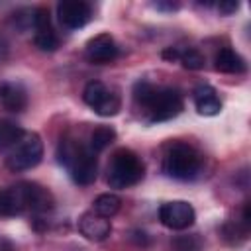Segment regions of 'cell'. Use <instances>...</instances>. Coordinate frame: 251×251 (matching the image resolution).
I'll return each instance as SVG.
<instances>
[{"label": "cell", "mask_w": 251, "mask_h": 251, "mask_svg": "<svg viewBox=\"0 0 251 251\" xmlns=\"http://www.w3.org/2000/svg\"><path fill=\"white\" fill-rule=\"evenodd\" d=\"M133 100L141 108L147 110L149 122H167L176 118L182 108L184 100L180 90L176 88H165V86H155L153 82L139 80L133 86Z\"/></svg>", "instance_id": "obj_1"}, {"label": "cell", "mask_w": 251, "mask_h": 251, "mask_svg": "<svg viewBox=\"0 0 251 251\" xmlns=\"http://www.w3.org/2000/svg\"><path fill=\"white\" fill-rule=\"evenodd\" d=\"M57 159L69 171L73 182L88 186L98 176V159L96 153L73 137H63L57 145Z\"/></svg>", "instance_id": "obj_2"}, {"label": "cell", "mask_w": 251, "mask_h": 251, "mask_svg": "<svg viewBox=\"0 0 251 251\" xmlns=\"http://www.w3.org/2000/svg\"><path fill=\"white\" fill-rule=\"evenodd\" d=\"M143 176H145V165L135 151L122 147L112 155L106 171V182L110 184V188L124 190L135 186L137 182H141Z\"/></svg>", "instance_id": "obj_3"}, {"label": "cell", "mask_w": 251, "mask_h": 251, "mask_svg": "<svg viewBox=\"0 0 251 251\" xmlns=\"http://www.w3.org/2000/svg\"><path fill=\"white\" fill-rule=\"evenodd\" d=\"M163 171L171 178L192 180L202 171V155L188 143H175L163 159Z\"/></svg>", "instance_id": "obj_4"}, {"label": "cell", "mask_w": 251, "mask_h": 251, "mask_svg": "<svg viewBox=\"0 0 251 251\" xmlns=\"http://www.w3.org/2000/svg\"><path fill=\"white\" fill-rule=\"evenodd\" d=\"M43 159V141L37 133H25L6 157V167L12 173H22L37 167Z\"/></svg>", "instance_id": "obj_5"}, {"label": "cell", "mask_w": 251, "mask_h": 251, "mask_svg": "<svg viewBox=\"0 0 251 251\" xmlns=\"http://www.w3.org/2000/svg\"><path fill=\"white\" fill-rule=\"evenodd\" d=\"M82 100L86 102V106H90L98 116L110 118L116 116L122 108V100L120 94L116 90H112L110 86H106L100 80H90L84 90H82Z\"/></svg>", "instance_id": "obj_6"}, {"label": "cell", "mask_w": 251, "mask_h": 251, "mask_svg": "<svg viewBox=\"0 0 251 251\" xmlns=\"http://www.w3.org/2000/svg\"><path fill=\"white\" fill-rule=\"evenodd\" d=\"M159 220L165 227L175 229V231H182V229H188L194 224L196 212L188 202L173 200V202H165L159 208Z\"/></svg>", "instance_id": "obj_7"}, {"label": "cell", "mask_w": 251, "mask_h": 251, "mask_svg": "<svg viewBox=\"0 0 251 251\" xmlns=\"http://www.w3.org/2000/svg\"><path fill=\"white\" fill-rule=\"evenodd\" d=\"M57 16L63 27L78 29L90 22L92 8L88 2H82V0H63L57 4Z\"/></svg>", "instance_id": "obj_8"}, {"label": "cell", "mask_w": 251, "mask_h": 251, "mask_svg": "<svg viewBox=\"0 0 251 251\" xmlns=\"http://www.w3.org/2000/svg\"><path fill=\"white\" fill-rule=\"evenodd\" d=\"M120 55V49L110 33H98L86 41L84 57L94 65H106L112 63Z\"/></svg>", "instance_id": "obj_9"}, {"label": "cell", "mask_w": 251, "mask_h": 251, "mask_svg": "<svg viewBox=\"0 0 251 251\" xmlns=\"http://www.w3.org/2000/svg\"><path fill=\"white\" fill-rule=\"evenodd\" d=\"M24 186V200H25V212H35V214H43V212H51L55 208V198L53 194L31 180H22Z\"/></svg>", "instance_id": "obj_10"}, {"label": "cell", "mask_w": 251, "mask_h": 251, "mask_svg": "<svg viewBox=\"0 0 251 251\" xmlns=\"http://www.w3.org/2000/svg\"><path fill=\"white\" fill-rule=\"evenodd\" d=\"M78 231L88 239V241H104L112 233V224L108 218L98 216L96 212H84L78 218Z\"/></svg>", "instance_id": "obj_11"}, {"label": "cell", "mask_w": 251, "mask_h": 251, "mask_svg": "<svg viewBox=\"0 0 251 251\" xmlns=\"http://www.w3.org/2000/svg\"><path fill=\"white\" fill-rule=\"evenodd\" d=\"M0 104L8 112H24L27 108V90L20 82H2L0 84Z\"/></svg>", "instance_id": "obj_12"}, {"label": "cell", "mask_w": 251, "mask_h": 251, "mask_svg": "<svg viewBox=\"0 0 251 251\" xmlns=\"http://www.w3.org/2000/svg\"><path fill=\"white\" fill-rule=\"evenodd\" d=\"M22 212H25L22 182L12 184L8 188H0V216H16Z\"/></svg>", "instance_id": "obj_13"}, {"label": "cell", "mask_w": 251, "mask_h": 251, "mask_svg": "<svg viewBox=\"0 0 251 251\" xmlns=\"http://www.w3.org/2000/svg\"><path fill=\"white\" fill-rule=\"evenodd\" d=\"M214 67H216V71L226 73V75H241V73L247 71L245 59H243L237 51H233L231 47H222V49L216 53V57H214Z\"/></svg>", "instance_id": "obj_14"}, {"label": "cell", "mask_w": 251, "mask_h": 251, "mask_svg": "<svg viewBox=\"0 0 251 251\" xmlns=\"http://www.w3.org/2000/svg\"><path fill=\"white\" fill-rule=\"evenodd\" d=\"M194 104L198 114L202 116H216L222 110V100L210 84H200L194 88Z\"/></svg>", "instance_id": "obj_15"}, {"label": "cell", "mask_w": 251, "mask_h": 251, "mask_svg": "<svg viewBox=\"0 0 251 251\" xmlns=\"http://www.w3.org/2000/svg\"><path fill=\"white\" fill-rule=\"evenodd\" d=\"M120 208H122V198L114 192H104V194L96 196L92 202V212H96L98 216H104L108 220L112 216H116L120 212Z\"/></svg>", "instance_id": "obj_16"}, {"label": "cell", "mask_w": 251, "mask_h": 251, "mask_svg": "<svg viewBox=\"0 0 251 251\" xmlns=\"http://www.w3.org/2000/svg\"><path fill=\"white\" fill-rule=\"evenodd\" d=\"M247 233H249V226L243 224V222H226L220 229V235L226 243L229 245H241L245 239H247Z\"/></svg>", "instance_id": "obj_17"}, {"label": "cell", "mask_w": 251, "mask_h": 251, "mask_svg": "<svg viewBox=\"0 0 251 251\" xmlns=\"http://www.w3.org/2000/svg\"><path fill=\"white\" fill-rule=\"evenodd\" d=\"M25 135L24 127L10 120H0V149L14 147Z\"/></svg>", "instance_id": "obj_18"}, {"label": "cell", "mask_w": 251, "mask_h": 251, "mask_svg": "<svg viewBox=\"0 0 251 251\" xmlns=\"http://www.w3.org/2000/svg\"><path fill=\"white\" fill-rule=\"evenodd\" d=\"M114 141H116V129L110 127V126H98V127H94V131L90 133V143H88V147H90L94 153H100V151H104L106 147H110Z\"/></svg>", "instance_id": "obj_19"}, {"label": "cell", "mask_w": 251, "mask_h": 251, "mask_svg": "<svg viewBox=\"0 0 251 251\" xmlns=\"http://www.w3.org/2000/svg\"><path fill=\"white\" fill-rule=\"evenodd\" d=\"M178 61H180L182 67L188 69V71H200V69H204V65H206V57H204L202 51L196 49V47H186V49H182L180 55H178Z\"/></svg>", "instance_id": "obj_20"}, {"label": "cell", "mask_w": 251, "mask_h": 251, "mask_svg": "<svg viewBox=\"0 0 251 251\" xmlns=\"http://www.w3.org/2000/svg\"><path fill=\"white\" fill-rule=\"evenodd\" d=\"M173 251H202L204 241L198 233H186V235H176L171 241Z\"/></svg>", "instance_id": "obj_21"}, {"label": "cell", "mask_w": 251, "mask_h": 251, "mask_svg": "<svg viewBox=\"0 0 251 251\" xmlns=\"http://www.w3.org/2000/svg\"><path fill=\"white\" fill-rule=\"evenodd\" d=\"M33 43L39 51H47V53H53L59 49V37L53 29H45V31H35L33 35Z\"/></svg>", "instance_id": "obj_22"}, {"label": "cell", "mask_w": 251, "mask_h": 251, "mask_svg": "<svg viewBox=\"0 0 251 251\" xmlns=\"http://www.w3.org/2000/svg\"><path fill=\"white\" fill-rule=\"evenodd\" d=\"M237 8H239V2H233V0H222V2L218 4L220 14H224V16H229V14L237 12Z\"/></svg>", "instance_id": "obj_23"}, {"label": "cell", "mask_w": 251, "mask_h": 251, "mask_svg": "<svg viewBox=\"0 0 251 251\" xmlns=\"http://www.w3.org/2000/svg\"><path fill=\"white\" fill-rule=\"evenodd\" d=\"M178 55H180V49H176V47H167L163 51V59H167V61H178Z\"/></svg>", "instance_id": "obj_24"}, {"label": "cell", "mask_w": 251, "mask_h": 251, "mask_svg": "<svg viewBox=\"0 0 251 251\" xmlns=\"http://www.w3.org/2000/svg\"><path fill=\"white\" fill-rule=\"evenodd\" d=\"M0 251H16V245L6 239V237H0Z\"/></svg>", "instance_id": "obj_25"}, {"label": "cell", "mask_w": 251, "mask_h": 251, "mask_svg": "<svg viewBox=\"0 0 251 251\" xmlns=\"http://www.w3.org/2000/svg\"><path fill=\"white\" fill-rule=\"evenodd\" d=\"M155 8H161V10H176L178 4H161V2H157Z\"/></svg>", "instance_id": "obj_26"}]
</instances>
